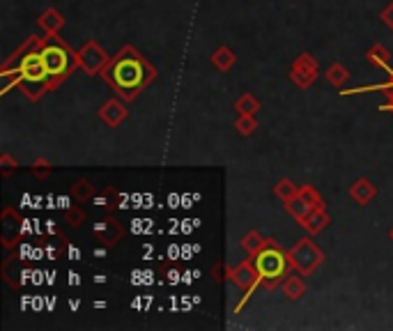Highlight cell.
Wrapping results in <instances>:
<instances>
[{"label":"cell","mask_w":393,"mask_h":331,"mask_svg":"<svg viewBox=\"0 0 393 331\" xmlns=\"http://www.w3.org/2000/svg\"><path fill=\"white\" fill-rule=\"evenodd\" d=\"M46 37L33 35L16 54L5 62L3 67V95H7L9 88H21L30 101H37L49 90V71L44 60H41V46Z\"/></svg>","instance_id":"obj_1"},{"label":"cell","mask_w":393,"mask_h":331,"mask_svg":"<svg viewBox=\"0 0 393 331\" xmlns=\"http://www.w3.org/2000/svg\"><path fill=\"white\" fill-rule=\"evenodd\" d=\"M103 81L118 92L122 99H136L157 76L152 62L141 56L133 46H122L101 71Z\"/></svg>","instance_id":"obj_2"},{"label":"cell","mask_w":393,"mask_h":331,"mask_svg":"<svg viewBox=\"0 0 393 331\" xmlns=\"http://www.w3.org/2000/svg\"><path fill=\"white\" fill-rule=\"evenodd\" d=\"M41 60H44L49 71V90L65 83L67 76H71V71L78 67L76 54L58 35H46L44 46H41Z\"/></svg>","instance_id":"obj_3"},{"label":"cell","mask_w":393,"mask_h":331,"mask_svg":"<svg viewBox=\"0 0 393 331\" xmlns=\"http://www.w3.org/2000/svg\"><path fill=\"white\" fill-rule=\"evenodd\" d=\"M251 260H253V267L257 269V274H260V278H262V285L269 290H274L278 283L285 281V278L290 276V269H292L290 255L276 244V240H267L260 251L251 255Z\"/></svg>","instance_id":"obj_4"},{"label":"cell","mask_w":393,"mask_h":331,"mask_svg":"<svg viewBox=\"0 0 393 331\" xmlns=\"http://www.w3.org/2000/svg\"><path fill=\"white\" fill-rule=\"evenodd\" d=\"M287 255H290V263H292V269L302 276H310L325 263L322 248L313 242V237H302V240L290 248Z\"/></svg>","instance_id":"obj_5"},{"label":"cell","mask_w":393,"mask_h":331,"mask_svg":"<svg viewBox=\"0 0 393 331\" xmlns=\"http://www.w3.org/2000/svg\"><path fill=\"white\" fill-rule=\"evenodd\" d=\"M230 281L242 290V302L235 306V310L240 313V310L246 306V302L251 299V295H253V290L262 283V278H260V274H257V269L253 267V260L248 258V260H242L237 267H233V269H228V274H225Z\"/></svg>","instance_id":"obj_6"},{"label":"cell","mask_w":393,"mask_h":331,"mask_svg":"<svg viewBox=\"0 0 393 331\" xmlns=\"http://www.w3.org/2000/svg\"><path fill=\"white\" fill-rule=\"evenodd\" d=\"M76 58H78V67L86 71L88 76H97L103 71V67L108 65V54L103 51L97 41H86L78 51H76Z\"/></svg>","instance_id":"obj_7"},{"label":"cell","mask_w":393,"mask_h":331,"mask_svg":"<svg viewBox=\"0 0 393 331\" xmlns=\"http://www.w3.org/2000/svg\"><path fill=\"white\" fill-rule=\"evenodd\" d=\"M290 81L302 90L310 88L317 81V60L310 54H302L290 69Z\"/></svg>","instance_id":"obj_8"},{"label":"cell","mask_w":393,"mask_h":331,"mask_svg":"<svg viewBox=\"0 0 393 331\" xmlns=\"http://www.w3.org/2000/svg\"><path fill=\"white\" fill-rule=\"evenodd\" d=\"M97 116H99V120L101 122H106L108 127H120V124L127 120V116H129V111H127V106L120 101V99H108L103 106L97 111Z\"/></svg>","instance_id":"obj_9"},{"label":"cell","mask_w":393,"mask_h":331,"mask_svg":"<svg viewBox=\"0 0 393 331\" xmlns=\"http://www.w3.org/2000/svg\"><path fill=\"white\" fill-rule=\"evenodd\" d=\"M92 233H95L97 242H101L103 246H116L120 242V237L124 235V228L116 219H106L92 228Z\"/></svg>","instance_id":"obj_10"},{"label":"cell","mask_w":393,"mask_h":331,"mask_svg":"<svg viewBox=\"0 0 393 331\" xmlns=\"http://www.w3.org/2000/svg\"><path fill=\"white\" fill-rule=\"evenodd\" d=\"M349 198L354 200L357 205L366 207V205H370L372 200L377 198V186L372 184L368 178H359V180L352 182V186H349Z\"/></svg>","instance_id":"obj_11"},{"label":"cell","mask_w":393,"mask_h":331,"mask_svg":"<svg viewBox=\"0 0 393 331\" xmlns=\"http://www.w3.org/2000/svg\"><path fill=\"white\" fill-rule=\"evenodd\" d=\"M19 214L12 210V207H5L3 210V244L5 248H12L14 242L19 240Z\"/></svg>","instance_id":"obj_12"},{"label":"cell","mask_w":393,"mask_h":331,"mask_svg":"<svg viewBox=\"0 0 393 331\" xmlns=\"http://www.w3.org/2000/svg\"><path fill=\"white\" fill-rule=\"evenodd\" d=\"M329 223H331V216H329V212H327V207H320V210L310 212L299 225H302L308 235H317V233H322Z\"/></svg>","instance_id":"obj_13"},{"label":"cell","mask_w":393,"mask_h":331,"mask_svg":"<svg viewBox=\"0 0 393 331\" xmlns=\"http://www.w3.org/2000/svg\"><path fill=\"white\" fill-rule=\"evenodd\" d=\"M39 28L44 30V35H58L62 28H65V16H62L58 9L49 7L46 12H41L39 16Z\"/></svg>","instance_id":"obj_14"},{"label":"cell","mask_w":393,"mask_h":331,"mask_svg":"<svg viewBox=\"0 0 393 331\" xmlns=\"http://www.w3.org/2000/svg\"><path fill=\"white\" fill-rule=\"evenodd\" d=\"M285 210H287V214L292 216L295 221H299V223H302V221L306 219V216H308L310 212L320 210V207H313V205H308V203H306V200L302 198V195L297 193L292 200H287V203H285Z\"/></svg>","instance_id":"obj_15"},{"label":"cell","mask_w":393,"mask_h":331,"mask_svg":"<svg viewBox=\"0 0 393 331\" xmlns=\"http://www.w3.org/2000/svg\"><path fill=\"white\" fill-rule=\"evenodd\" d=\"M235 51L230 49V46H219L212 54V65L221 71V74H228V71L233 69V65H235Z\"/></svg>","instance_id":"obj_16"},{"label":"cell","mask_w":393,"mask_h":331,"mask_svg":"<svg viewBox=\"0 0 393 331\" xmlns=\"http://www.w3.org/2000/svg\"><path fill=\"white\" fill-rule=\"evenodd\" d=\"M389 58H391V54L389 51L382 46V44H372L368 51H366V60L370 62V65H375V67H379V69H384V71H391V67H389Z\"/></svg>","instance_id":"obj_17"},{"label":"cell","mask_w":393,"mask_h":331,"mask_svg":"<svg viewBox=\"0 0 393 331\" xmlns=\"http://www.w3.org/2000/svg\"><path fill=\"white\" fill-rule=\"evenodd\" d=\"M297 193H299V186H297L292 180H287V178L278 180L276 186H274V195H276V198L281 200L283 205H285L287 200H292Z\"/></svg>","instance_id":"obj_18"},{"label":"cell","mask_w":393,"mask_h":331,"mask_svg":"<svg viewBox=\"0 0 393 331\" xmlns=\"http://www.w3.org/2000/svg\"><path fill=\"white\" fill-rule=\"evenodd\" d=\"M283 292H285L287 299H302L306 295V283L299 276L290 274L283 281Z\"/></svg>","instance_id":"obj_19"},{"label":"cell","mask_w":393,"mask_h":331,"mask_svg":"<svg viewBox=\"0 0 393 331\" xmlns=\"http://www.w3.org/2000/svg\"><path fill=\"white\" fill-rule=\"evenodd\" d=\"M235 111L240 113V116H255V113L260 111V101H257L251 92H244V95L235 101Z\"/></svg>","instance_id":"obj_20"},{"label":"cell","mask_w":393,"mask_h":331,"mask_svg":"<svg viewBox=\"0 0 393 331\" xmlns=\"http://www.w3.org/2000/svg\"><path fill=\"white\" fill-rule=\"evenodd\" d=\"M349 78V71L340 65V62H334L329 69H327V81H329V86H334V88H343L345 83Z\"/></svg>","instance_id":"obj_21"},{"label":"cell","mask_w":393,"mask_h":331,"mask_svg":"<svg viewBox=\"0 0 393 331\" xmlns=\"http://www.w3.org/2000/svg\"><path fill=\"white\" fill-rule=\"evenodd\" d=\"M267 240L265 237L257 233V230H248L246 235H244V240H242V248L248 253V255H255L257 251L262 248V244H265Z\"/></svg>","instance_id":"obj_22"},{"label":"cell","mask_w":393,"mask_h":331,"mask_svg":"<svg viewBox=\"0 0 393 331\" xmlns=\"http://www.w3.org/2000/svg\"><path fill=\"white\" fill-rule=\"evenodd\" d=\"M299 195L308 203V205H313V207H325V198L320 195V191L315 189V186H310V184H304V186H299Z\"/></svg>","instance_id":"obj_23"},{"label":"cell","mask_w":393,"mask_h":331,"mask_svg":"<svg viewBox=\"0 0 393 331\" xmlns=\"http://www.w3.org/2000/svg\"><path fill=\"white\" fill-rule=\"evenodd\" d=\"M235 129L242 133V136H251V133L257 129V120L255 116H237Z\"/></svg>","instance_id":"obj_24"},{"label":"cell","mask_w":393,"mask_h":331,"mask_svg":"<svg viewBox=\"0 0 393 331\" xmlns=\"http://www.w3.org/2000/svg\"><path fill=\"white\" fill-rule=\"evenodd\" d=\"M71 191H74V198H76L78 203H88V200L92 198V186H90L88 180H78Z\"/></svg>","instance_id":"obj_25"},{"label":"cell","mask_w":393,"mask_h":331,"mask_svg":"<svg viewBox=\"0 0 393 331\" xmlns=\"http://www.w3.org/2000/svg\"><path fill=\"white\" fill-rule=\"evenodd\" d=\"M65 221L69 228H78L83 221H86V212H83L81 207H69V210L65 212Z\"/></svg>","instance_id":"obj_26"},{"label":"cell","mask_w":393,"mask_h":331,"mask_svg":"<svg viewBox=\"0 0 393 331\" xmlns=\"http://www.w3.org/2000/svg\"><path fill=\"white\" fill-rule=\"evenodd\" d=\"M49 173H51V163H49V161L39 159V161H35V163H33V175H37L39 180H44Z\"/></svg>","instance_id":"obj_27"},{"label":"cell","mask_w":393,"mask_h":331,"mask_svg":"<svg viewBox=\"0 0 393 331\" xmlns=\"http://www.w3.org/2000/svg\"><path fill=\"white\" fill-rule=\"evenodd\" d=\"M379 19H382V24H384L389 30H393V3L382 9V16Z\"/></svg>","instance_id":"obj_28"},{"label":"cell","mask_w":393,"mask_h":331,"mask_svg":"<svg viewBox=\"0 0 393 331\" xmlns=\"http://www.w3.org/2000/svg\"><path fill=\"white\" fill-rule=\"evenodd\" d=\"M389 76H391V78H389L387 83H382V86H372V88H368V90H384V92H387V90H393V69L389 71Z\"/></svg>","instance_id":"obj_29"},{"label":"cell","mask_w":393,"mask_h":331,"mask_svg":"<svg viewBox=\"0 0 393 331\" xmlns=\"http://www.w3.org/2000/svg\"><path fill=\"white\" fill-rule=\"evenodd\" d=\"M0 161H3V168H5V173H9L12 168H16V163L9 159V154H3V157H0Z\"/></svg>","instance_id":"obj_30"},{"label":"cell","mask_w":393,"mask_h":331,"mask_svg":"<svg viewBox=\"0 0 393 331\" xmlns=\"http://www.w3.org/2000/svg\"><path fill=\"white\" fill-rule=\"evenodd\" d=\"M387 95H389V101L384 103V106H379V111H384V113H393V90H387Z\"/></svg>","instance_id":"obj_31"},{"label":"cell","mask_w":393,"mask_h":331,"mask_svg":"<svg viewBox=\"0 0 393 331\" xmlns=\"http://www.w3.org/2000/svg\"><path fill=\"white\" fill-rule=\"evenodd\" d=\"M389 240L393 242V228H391V230H389Z\"/></svg>","instance_id":"obj_32"}]
</instances>
